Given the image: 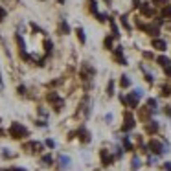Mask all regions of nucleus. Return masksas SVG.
Wrapping results in <instances>:
<instances>
[{
    "label": "nucleus",
    "mask_w": 171,
    "mask_h": 171,
    "mask_svg": "<svg viewBox=\"0 0 171 171\" xmlns=\"http://www.w3.org/2000/svg\"><path fill=\"white\" fill-rule=\"evenodd\" d=\"M166 112H167V114L171 116V107H167V109H166Z\"/></svg>",
    "instance_id": "nucleus-25"
},
{
    "label": "nucleus",
    "mask_w": 171,
    "mask_h": 171,
    "mask_svg": "<svg viewBox=\"0 0 171 171\" xmlns=\"http://www.w3.org/2000/svg\"><path fill=\"white\" fill-rule=\"evenodd\" d=\"M121 99H123V103H125V105H129L131 109H134L136 105H138V98H136L134 94H127V96H123Z\"/></svg>",
    "instance_id": "nucleus-3"
},
{
    "label": "nucleus",
    "mask_w": 171,
    "mask_h": 171,
    "mask_svg": "<svg viewBox=\"0 0 171 171\" xmlns=\"http://www.w3.org/2000/svg\"><path fill=\"white\" fill-rule=\"evenodd\" d=\"M79 134H81V140H83V142H90V136H88V131H85V129H81V131H79Z\"/></svg>",
    "instance_id": "nucleus-9"
},
{
    "label": "nucleus",
    "mask_w": 171,
    "mask_h": 171,
    "mask_svg": "<svg viewBox=\"0 0 171 171\" xmlns=\"http://www.w3.org/2000/svg\"><path fill=\"white\" fill-rule=\"evenodd\" d=\"M103 44H105V48H107V50H112V35H111V37H107Z\"/></svg>",
    "instance_id": "nucleus-13"
},
{
    "label": "nucleus",
    "mask_w": 171,
    "mask_h": 171,
    "mask_svg": "<svg viewBox=\"0 0 171 171\" xmlns=\"http://www.w3.org/2000/svg\"><path fill=\"white\" fill-rule=\"evenodd\" d=\"M77 37H79V40H81V43H85V40H87V37H85V31H83V28H77Z\"/></svg>",
    "instance_id": "nucleus-12"
},
{
    "label": "nucleus",
    "mask_w": 171,
    "mask_h": 171,
    "mask_svg": "<svg viewBox=\"0 0 171 171\" xmlns=\"http://www.w3.org/2000/svg\"><path fill=\"white\" fill-rule=\"evenodd\" d=\"M129 85H131V79H129L127 76H121V87H123V88H127Z\"/></svg>",
    "instance_id": "nucleus-14"
},
{
    "label": "nucleus",
    "mask_w": 171,
    "mask_h": 171,
    "mask_svg": "<svg viewBox=\"0 0 171 171\" xmlns=\"http://www.w3.org/2000/svg\"><path fill=\"white\" fill-rule=\"evenodd\" d=\"M153 46L156 48V50H160V52H164V50H166V46H167V44L164 43L162 39H155V40H153Z\"/></svg>",
    "instance_id": "nucleus-6"
},
{
    "label": "nucleus",
    "mask_w": 171,
    "mask_h": 171,
    "mask_svg": "<svg viewBox=\"0 0 171 171\" xmlns=\"http://www.w3.org/2000/svg\"><path fill=\"white\" fill-rule=\"evenodd\" d=\"M8 171H26V169H20V167H15V169H8Z\"/></svg>",
    "instance_id": "nucleus-24"
},
{
    "label": "nucleus",
    "mask_w": 171,
    "mask_h": 171,
    "mask_svg": "<svg viewBox=\"0 0 171 171\" xmlns=\"http://www.w3.org/2000/svg\"><path fill=\"white\" fill-rule=\"evenodd\" d=\"M156 63H158L162 68H164V66H167V65H171V63H169V59H167V57H164V55H160L158 59H156Z\"/></svg>",
    "instance_id": "nucleus-8"
},
{
    "label": "nucleus",
    "mask_w": 171,
    "mask_h": 171,
    "mask_svg": "<svg viewBox=\"0 0 171 171\" xmlns=\"http://www.w3.org/2000/svg\"><path fill=\"white\" fill-rule=\"evenodd\" d=\"M149 147H151V151L156 153V155H164V153H166V147H162V143L156 142V140H153L151 143H149Z\"/></svg>",
    "instance_id": "nucleus-4"
},
{
    "label": "nucleus",
    "mask_w": 171,
    "mask_h": 171,
    "mask_svg": "<svg viewBox=\"0 0 171 171\" xmlns=\"http://www.w3.org/2000/svg\"><path fill=\"white\" fill-rule=\"evenodd\" d=\"M59 162H61V166H63V167H68V166H70V158H68V156H61Z\"/></svg>",
    "instance_id": "nucleus-10"
},
{
    "label": "nucleus",
    "mask_w": 171,
    "mask_h": 171,
    "mask_svg": "<svg viewBox=\"0 0 171 171\" xmlns=\"http://www.w3.org/2000/svg\"><path fill=\"white\" fill-rule=\"evenodd\" d=\"M138 167H140V160H138V158H134V160H133V169L136 171Z\"/></svg>",
    "instance_id": "nucleus-17"
},
{
    "label": "nucleus",
    "mask_w": 171,
    "mask_h": 171,
    "mask_svg": "<svg viewBox=\"0 0 171 171\" xmlns=\"http://www.w3.org/2000/svg\"><path fill=\"white\" fill-rule=\"evenodd\" d=\"M134 127V118L131 114H125V123H123V131H131Z\"/></svg>",
    "instance_id": "nucleus-5"
},
{
    "label": "nucleus",
    "mask_w": 171,
    "mask_h": 171,
    "mask_svg": "<svg viewBox=\"0 0 171 171\" xmlns=\"http://www.w3.org/2000/svg\"><path fill=\"white\" fill-rule=\"evenodd\" d=\"M43 162H44V164H50V162H52V156H50V155H46L44 158H43Z\"/></svg>",
    "instance_id": "nucleus-20"
},
{
    "label": "nucleus",
    "mask_w": 171,
    "mask_h": 171,
    "mask_svg": "<svg viewBox=\"0 0 171 171\" xmlns=\"http://www.w3.org/2000/svg\"><path fill=\"white\" fill-rule=\"evenodd\" d=\"M4 17H6V11H4L2 8H0V22H2V20H4Z\"/></svg>",
    "instance_id": "nucleus-23"
},
{
    "label": "nucleus",
    "mask_w": 171,
    "mask_h": 171,
    "mask_svg": "<svg viewBox=\"0 0 171 171\" xmlns=\"http://www.w3.org/2000/svg\"><path fill=\"white\" fill-rule=\"evenodd\" d=\"M114 94V83L111 81V83H109V96H112Z\"/></svg>",
    "instance_id": "nucleus-18"
},
{
    "label": "nucleus",
    "mask_w": 171,
    "mask_h": 171,
    "mask_svg": "<svg viewBox=\"0 0 171 171\" xmlns=\"http://www.w3.org/2000/svg\"><path fill=\"white\" fill-rule=\"evenodd\" d=\"M59 30H61V33H68V31H70V26H68L65 20H63V22H61V26H59Z\"/></svg>",
    "instance_id": "nucleus-11"
},
{
    "label": "nucleus",
    "mask_w": 171,
    "mask_h": 171,
    "mask_svg": "<svg viewBox=\"0 0 171 171\" xmlns=\"http://www.w3.org/2000/svg\"><path fill=\"white\" fill-rule=\"evenodd\" d=\"M96 18H98L99 22H105V18H107V17L103 15V13H96Z\"/></svg>",
    "instance_id": "nucleus-16"
},
{
    "label": "nucleus",
    "mask_w": 171,
    "mask_h": 171,
    "mask_svg": "<svg viewBox=\"0 0 171 171\" xmlns=\"http://www.w3.org/2000/svg\"><path fill=\"white\" fill-rule=\"evenodd\" d=\"M164 72H166V76H171V65L164 66Z\"/></svg>",
    "instance_id": "nucleus-19"
},
{
    "label": "nucleus",
    "mask_w": 171,
    "mask_h": 171,
    "mask_svg": "<svg viewBox=\"0 0 171 171\" xmlns=\"http://www.w3.org/2000/svg\"><path fill=\"white\" fill-rule=\"evenodd\" d=\"M9 134L13 138H24V136H28V129L15 121V123H11V127H9Z\"/></svg>",
    "instance_id": "nucleus-1"
},
{
    "label": "nucleus",
    "mask_w": 171,
    "mask_h": 171,
    "mask_svg": "<svg viewBox=\"0 0 171 171\" xmlns=\"http://www.w3.org/2000/svg\"><path fill=\"white\" fill-rule=\"evenodd\" d=\"M164 169H166V171H171V162H166V164H164Z\"/></svg>",
    "instance_id": "nucleus-22"
},
{
    "label": "nucleus",
    "mask_w": 171,
    "mask_h": 171,
    "mask_svg": "<svg viewBox=\"0 0 171 171\" xmlns=\"http://www.w3.org/2000/svg\"><path fill=\"white\" fill-rule=\"evenodd\" d=\"M101 162H103V166H109V164L112 162V156H109L105 149H103V151H101Z\"/></svg>",
    "instance_id": "nucleus-7"
},
{
    "label": "nucleus",
    "mask_w": 171,
    "mask_h": 171,
    "mask_svg": "<svg viewBox=\"0 0 171 171\" xmlns=\"http://www.w3.org/2000/svg\"><path fill=\"white\" fill-rule=\"evenodd\" d=\"M162 17H166V18L171 17V6H166V8L162 9Z\"/></svg>",
    "instance_id": "nucleus-15"
},
{
    "label": "nucleus",
    "mask_w": 171,
    "mask_h": 171,
    "mask_svg": "<svg viewBox=\"0 0 171 171\" xmlns=\"http://www.w3.org/2000/svg\"><path fill=\"white\" fill-rule=\"evenodd\" d=\"M155 4H158V6H166V4H167V0H155Z\"/></svg>",
    "instance_id": "nucleus-21"
},
{
    "label": "nucleus",
    "mask_w": 171,
    "mask_h": 171,
    "mask_svg": "<svg viewBox=\"0 0 171 171\" xmlns=\"http://www.w3.org/2000/svg\"><path fill=\"white\" fill-rule=\"evenodd\" d=\"M112 57L118 61L120 65H127V59L123 57V48L118 46V48H114V52H112Z\"/></svg>",
    "instance_id": "nucleus-2"
}]
</instances>
